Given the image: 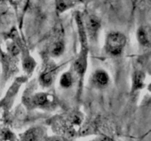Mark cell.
I'll use <instances>...</instances> for the list:
<instances>
[{"instance_id":"5bb4252c","label":"cell","mask_w":151,"mask_h":141,"mask_svg":"<svg viewBox=\"0 0 151 141\" xmlns=\"http://www.w3.org/2000/svg\"><path fill=\"white\" fill-rule=\"evenodd\" d=\"M69 141H72V140H69ZM88 141H113L110 137L107 136H104V135H102V136L98 137H96L94 139L91 140H88Z\"/></svg>"},{"instance_id":"6da1fadb","label":"cell","mask_w":151,"mask_h":141,"mask_svg":"<svg viewBox=\"0 0 151 141\" xmlns=\"http://www.w3.org/2000/svg\"><path fill=\"white\" fill-rule=\"evenodd\" d=\"M126 43V38L123 34L117 32H111L106 41V50L111 55H119L122 53Z\"/></svg>"},{"instance_id":"277c9868","label":"cell","mask_w":151,"mask_h":141,"mask_svg":"<svg viewBox=\"0 0 151 141\" xmlns=\"http://www.w3.org/2000/svg\"><path fill=\"white\" fill-rule=\"evenodd\" d=\"M87 54L82 52L75 63V69L80 76H83L87 68Z\"/></svg>"},{"instance_id":"4fadbf2b","label":"cell","mask_w":151,"mask_h":141,"mask_svg":"<svg viewBox=\"0 0 151 141\" xmlns=\"http://www.w3.org/2000/svg\"><path fill=\"white\" fill-rule=\"evenodd\" d=\"M24 68L27 72H31L35 67V62L32 58H27L24 60Z\"/></svg>"},{"instance_id":"52a82bcc","label":"cell","mask_w":151,"mask_h":141,"mask_svg":"<svg viewBox=\"0 0 151 141\" xmlns=\"http://www.w3.org/2000/svg\"><path fill=\"white\" fill-rule=\"evenodd\" d=\"M145 75L142 72H136L134 75V79H133V89L139 90L142 88L144 85Z\"/></svg>"},{"instance_id":"8992f818","label":"cell","mask_w":151,"mask_h":141,"mask_svg":"<svg viewBox=\"0 0 151 141\" xmlns=\"http://www.w3.org/2000/svg\"><path fill=\"white\" fill-rule=\"evenodd\" d=\"M137 38H138L139 42L142 46H147L150 44V35L146 28L144 26H142L138 29Z\"/></svg>"},{"instance_id":"8fae6325","label":"cell","mask_w":151,"mask_h":141,"mask_svg":"<svg viewBox=\"0 0 151 141\" xmlns=\"http://www.w3.org/2000/svg\"><path fill=\"white\" fill-rule=\"evenodd\" d=\"M53 74L52 71L50 70H47L44 71L42 74L41 75V82L45 86H48L52 82Z\"/></svg>"},{"instance_id":"30bf717a","label":"cell","mask_w":151,"mask_h":141,"mask_svg":"<svg viewBox=\"0 0 151 141\" xmlns=\"http://www.w3.org/2000/svg\"><path fill=\"white\" fill-rule=\"evenodd\" d=\"M75 3V0H58L57 3V9L58 11L63 12L66 9L72 7Z\"/></svg>"},{"instance_id":"7c38bea8","label":"cell","mask_w":151,"mask_h":141,"mask_svg":"<svg viewBox=\"0 0 151 141\" xmlns=\"http://www.w3.org/2000/svg\"><path fill=\"white\" fill-rule=\"evenodd\" d=\"M63 51H64V44H63V43L61 42V41H58L52 46V54L53 56L58 57V56H60V54H62Z\"/></svg>"},{"instance_id":"9c48e42d","label":"cell","mask_w":151,"mask_h":141,"mask_svg":"<svg viewBox=\"0 0 151 141\" xmlns=\"http://www.w3.org/2000/svg\"><path fill=\"white\" fill-rule=\"evenodd\" d=\"M72 76L70 73H65L61 76L60 79V84L61 87L65 88H68L72 85Z\"/></svg>"},{"instance_id":"7a4b0ae2","label":"cell","mask_w":151,"mask_h":141,"mask_svg":"<svg viewBox=\"0 0 151 141\" xmlns=\"http://www.w3.org/2000/svg\"><path fill=\"white\" fill-rule=\"evenodd\" d=\"M42 135V132L38 128H32L26 132L21 136V141H39Z\"/></svg>"},{"instance_id":"3957f363","label":"cell","mask_w":151,"mask_h":141,"mask_svg":"<svg viewBox=\"0 0 151 141\" xmlns=\"http://www.w3.org/2000/svg\"><path fill=\"white\" fill-rule=\"evenodd\" d=\"M100 21H99L97 17L92 16L88 18L86 23V26L87 30H88L90 36L92 37V38L97 36V32L100 29Z\"/></svg>"},{"instance_id":"5b68a950","label":"cell","mask_w":151,"mask_h":141,"mask_svg":"<svg viewBox=\"0 0 151 141\" xmlns=\"http://www.w3.org/2000/svg\"><path fill=\"white\" fill-rule=\"evenodd\" d=\"M94 81L99 86H106L109 83V75L104 70H97L94 75Z\"/></svg>"},{"instance_id":"ba28073f","label":"cell","mask_w":151,"mask_h":141,"mask_svg":"<svg viewBox=\"0 0 151 141\" xmlns=\"http://www.w3.org/2000/svg\"><path fill=\"white\" fill-rule=\"evenodd\" d=\"M32 101L37 106H44L49 101V96L45 93H38L34 95Z\"/></svg>"}]
</instances>
